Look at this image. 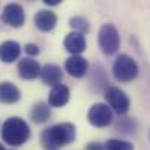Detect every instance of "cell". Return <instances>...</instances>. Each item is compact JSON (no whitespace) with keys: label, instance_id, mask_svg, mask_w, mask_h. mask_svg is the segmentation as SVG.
I'll list each match as a JSON object with an SVG mask.
<instances>
[{"label":"cell","instance_id":"ac0fdd59","mask_svg":"<svg viewBox=\"0 0 150 150\" xmlns=\"http://www.w3.org/2000/svg\"><path fill=\"white\" fill-rule=\"evenodd\" d=\"M105 150H134V146L130 142H122L117 139H111L106 142Z\"/></svg>","mask_w":150,"mask_h":150},{"label":"cell","instance_id":"2e32d148","mask_svg":"<svg viewBox=\"0 0 150 150\" xmlns=\"http://www.w3.org/2000/svg\"><path fill=\"white\" fill-rule=\"evenodd\" d=\"M31 117H32V120H34L37 124H44V122H47L51 117L50 106H48L47 103H44V102L35 103L34 108H32Z\"/></svg>","mask_w":150,"mask_h":150},{"label":"cell","instance_id":"7c38bea8","mask_svg":"<svg viewBox=\"0 0 150 150\" xmlns=\"http://www.w3.org/2000/svg\"><path fill=\"white\" fill-rule=\"evenodd\" d=\"M35 25H37V28L40 31L50 32L57 25V16H55L54 12L47 10V9H42V10H40L35 15Z\"/></svg>","mask_w":150,"mask_h":150},{"label":"cell","instance_id":"9a60e30c","mask_svg":"<svg viewBox=\"0 0 150 150\" xmlns=\"http://www.w3.org/2000/svg\"><path fill=\"white\" fill-rule=\"evenodd\" d=\"M21 99L19 89L10 82L0 83V102L3 103H15Z\"/></svg>","mask_w":150,"mask_h":150},{"label":"cell","instance_id":"ba28073f","mask_svg":"<svg viewBox=\"0 0 150 150\" xmlns=\"http://www.w3.org/2000/svg\"><path fill=\"white\" fill-rule=\"evenodd\" d=\"M67 73L73 77H83L86 73H88V60L82 55H71L66 60V64H64Z\"/></svg>","mask_w":150,"mask_h":150},{"label":"cell","instance_id":"d6986e66","mask_svg":"<svg viewBox=\"0 0 150 150\" xmlns=\"http://www.w3.org/2000/svg\"><path fill=\"white\" fill-rule=\"evenodd\" d=\"M25 51L29 55H37V54H40V47L37 44H26L25 45Z\"/></svg>","mask_w":150,"mask_h":150},{"label":"cell","instance_id":"5bb4252c","mask_svg":"<svg viewBox=\"0 0 150 150\" xmlns=\"http://www.w3.org/2000/svg\"><path fill=\"white\" fill-rule=\"evenodd\" d=\"M21 54V45L16 41H4L0 44V60L3 63H13Z\"/></svg>","mask_w":150,"mask_h":150},{"label":"cell","instance_id":"7402d4cb","mask_svg":"<svg viewBox=\"0 0 150 150\" xmlns=\"http://www.w3.org/2000/svg\"><path fill=\"white\" fill-rule=\"evenodd\" d=\"M0 150H4V147H3V146H1V144H0Z\"/></svg>","mask_w":150,"mask_h":150},{"label":"cell","instance_id":"44dd1931","mask_svg":"<svg viewBox=\"0 0 150 150\" xmlns=\"http://www.w3.org/2000/svg\"><path fill=\"white\" fill-rule=\"evenodd\" d=\"M44 3H45V4H51V6H55V4L60 3V0H45Z\"/></svg>","mask_w":150,"mask_h":150},{"label":"cell","instance_id":"ffe728a7","mask_svg":"<svg viewBox=\"0 0 150 150\" xmlns=\"http://www.w3.org/2000/svg\"><path fill=\"white\" fill-rule=\"evenodd\" d=\"M85 150H105V146L103 144H100V143H96V142H93V143H89Z\"/></svg>","mask_w":150,"mask_h":150},{"label":"cell","instance_id":"9c48e42d","mask_svg":"<svg viewBox=\"0 0 150 150\" xmlns=\"http://www.w3.org/2000/svg\"><path fill=\"white\" fill-rule=\"evenodd\" d=\"M64 48L71 55H80L86 50V38L80 32H70L64 40Z\"/></svg>","mask_w":150,"mask_h":150},{"label":"cell","instance_id":"8992f818","mask_svg":"<svg viewBox=\"0 0 150 150\" xmlns=\"http://www.w3.org/2000/svg\"><path fill=\"white\" fill-rule=\"evenodd\" d=\"M112 109L106 103H93L88 111V121L96 128L108 127L112 122Z\"/></svg>","mask_w":150,"mask_h":150},{"label":"cell","instance_id":"4fadbf2b","mask_svg":"<svg viewBox=\"0 0 150 150\" xmlns=\"http://www.w3.org/2000/svg\"><path fill=\"white\" fill-rule=\"evenodd\" d=\"M40 76H41V80L45 85H51L52 88L60 85L61 80H63V71L55 64H45L41 69V74Z\"/></svg>","mask_w":150,"mask_h":150},{"label":"cell","instance_id":"5b68a950","mask_svg":"<svg viewBox=\"0 0 150 150\" xmlns=\"http://www.w3.org/2000/svg\"><path fill=\"white\" fill-rule=\"evenodd\" d=\"M105 99L108 102L109 108H112L120 115L127 114L131 105L128 95L117 86H108L105 89Z\"/></svg>","mask_w":150,"mask_h":150},{"label":"cell","instance_id":"52a82bcc","mask_svg":"<svg viewBox=\"0 0 150 150\" xmlns=\"http://www.w3.org/2000/svg\"><path fill=\"white\" fill-rule=\"evenodd\" d=\"M1 21L13 28H21L25 22V13L21 4L16 3H10L3 9L1 13Z\"/></svg>","mask_w":150,"mask_h":150},{"label":"cell","instance_id":"3957f363","mask_svg":"<svg viewBox=\"0 0 150 150\" xmlns=\"http://www.w3.org/2000/svg\"><path fill=\"white\" fill-rule=\"evenodd\" d=\"M112 73H114V77L118 82L127 83V82H131L137 77L139 66L128 54H120L114 61Z\"/></svg>","mask_w":150,"mask_h":150},{"label":"cell","instance_id":"30bf717a","mask_svg":"<svg viewBox=\"0 0 150 150\" xmlns=\"http://www.w3.org/2000/svg\"><path fill=\"white\" fill-rule=\"evenodd\" d=\"M41 69L42 67L38 64V61H35L32 58H23L18 64L19 76L25 80H32V79L38 77L41 74Z\"/></svg>","mask_w":150,"mask_h":150},{"label":"cell","instance_id":"7a4b0ae2","mask_svg":"<svg viewBox=\"0 0 150 150\" xmlns=\"http://www.w3.org/2000/svg\"><path fill=\"white\" fill-rule=\"evenodd\" d=\"M29 136H31L29 125L22 118L13 117L4 121L3 128H1V139L9 146H13V147L22 146L25 142H28Z\"/></svg>","mask_w":150,"mask_h":150},{"label":"cell","instance_id":"603a6c76","mask_svg":"<svg viewBox=\"0 0 150 150\" xmlns=\"http://www.w3.org/2000/svg\"><path fill=\"white\" fill-rule=\"evenodd\" d=\"M149 136H150V131H149Z\"/></svg>","mask_w":150,"mask_h":150},{"label":"cell","instance_id":"6da1fadb","mask_svg":"<svg viewBox=\"0 0 150 150\" xmlns=\"http://www.w3.org/2000/svg\"><path fill=\"white\" fill-rule=\"evenodd\" d=\"M76 139V127L71 122H60L44 130L41 143L47 150H58L60 147L73 143Z\"/></svg>","mask_w":150,"mask_h":150},{"label":"cell","instance_id":"e0dca14e","mask_svg":"<svg viewBox=\"0 0 150 150\" xmlns=\"http://www.w3.org/2000/svg\"><path fill=\"white\" fill-rule=\"evenodd\" d=\"M70 26L74 29V32H80V34H83V35L91 29L89 22H88L85 18H82V16H74V18H71V19H70Z\"/></svg>","mask_w":150,"mask_h":150},{"label":"cell","instance_id":"8fae6325","mask_svg":"<svg viewBox=\"0 0 150 150\" xmlns=\"http://www.w3.org/2000/svg\"><path fill=\"white\" fill-rule=\"evenodd\" d=\"M70 99V91L66 85H57L54 86L50 91V95H48V103L50 106L54 108H61L64 106Z\"/></svg>","mask_w":150,"mask_h":150},{"label":"cell","instance_id":"277c9868","mask_svg":"<svg viewBox=\"0 0 150 150\" xmlns=\"http://www.w3.org/2000/svg\"><path fill=\"white\" fill-rule=\"evenodd\" d=\"M98 42L102 52L106 55H112L118 51L121 44L120 34L112 23H105L100 26L99 34H98Z\"/></svg>","mask_w":150,"mask_h":150}]
</instances>
